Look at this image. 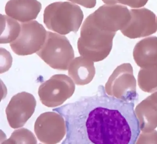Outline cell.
I'll return each mask as SVG.
<instances>
[{
	"instance_id": "1",
	"label": "cell",
	"mask_w": 157,
	"mask_h": 144,
	"mask_svg": "<svg viewBox=\"0 0 157 144\" xmlns=\"http://www.w3.org/2000/svg\"><path fill=\"white\" fill-rule=\"evenodd\" d=\"M134 106L100 86L95 95L53 111L66 119L67 134L62 144H134L140 132Z\"/></svg>"
},
{
	"instance_id": "2",
	"label": "cell",
	"mask_w": 157,
	"mask_h": 144,
	"mask_svg": "<svg viewBox=\"0 0 157 144\" xmlns=\"http://www.w3.org/2000/svg\"><path fill=\"white\" fill-rule=\"evenodd\" d=\"M115 35L99 28L88 16L82 24L78 40L79 53L93 62L104 60L112 50Z\"/></svg>"
},
{
	"instance_id": "3",
	"label": "cell",
	"mask_w": 157,
	"mask_h": 144,
	"mask_svg": "<svg viewBox=\"0 0 157 144\" xmlns=\"http://www.w3.org/2000/svg\"><path fill=\"white\" fill-rule=\"evenodd\" d=\"M83 19L80 7L70 2L51 3L44 11V22L47 28L61 35L78 32Z\"/></svg>"
},
{
	"instance_id": "4",
	"label": "cell",
	"mask_w": 157,
	"mask_h": 144,
	"mask_svg": "<svg viewBox=\"0 0 157 144\" xmlns=\"http://www.w3.org/2000/svg\"><path fill=\"white\" fill-rule=\"evenodd\" d=\"M36 54L54 69L68 70L74 58L73 47L65 36L47 32L45 42Z\"/></svg>"
},
{
	"instance_id": "5",
	"label": "cell",
	"mask_w": 157,
	"mask_h": 144,
	"mask_svg": "<svg viewBox=\"0 0 157 144\" xmlns=\"http://www.w3.org/2000/svg\"><path fill=\"white\" fill-rule=\"evenodd\" d=\"M108 95L128 102L138 100L136 92V81L130 63L118 66L108 79L105 87Z\"/></svg>"
},
{
	"instance_id": "6",
	"label": "cell",
	"mask_w": 157,
	"mask_h": 144,
	"mask_svg": "<svg viewBox=\"0 0 157 144\" xmlns=\"http://www.w3.org/2000/svg\"><path fill=\"white\" fill-rule=\"evenodd\" d=\"M75 90V83L70 77L57 74L40 85L38 94L42 103L51 108L63 104L73 95Z\"/></svg>"
},
{
	"instance_id": "7",
	"label": "cell",
	"mask_w": 157,
	"mask_h": 144,
	"mask_svg": "<svg viewBox=\"0 0 157 144\" xmlns=\"http://www.w3.org/2000/svg\"><path fill=\"white\" fill-rule=\"evenodd\" d=\"M21 24V29L19 36L10 44L11 49L20 56L36 53L44 44L47 32L42 25L36 21Z\"/></svg>"
},
{
	"instance_id": "8",
	"label": "cell",
	"mask_w": 157,
	"mask_h": 144,
	"mask_svg": "<svg viewBox=\"0 0 157 144\" xmlns=\"http://www.w3.org/2000/svg\"><path fill=\"white\" fill-rule=\"evenodd\" d=\"M89 16L99 28L113 33L124 29L131 19L130 11L121 4H105Z\"/></svg>"
},
{
	"instance_id": "9",
	"label": "cell",
	"mask_w": 157,
	"mask_h": 144,
	"mask_svg": "<svg viewBox=\"0 0 157 144\" xmlns=\"http://www.w3.org/2000/svg\"><path fill=\"white\" fill-rule=\"evenodd\" d=\"M67 130L63 116L55 112L43 113L35 123L36 135L38 140L44 144L59 143L66 135Z\"/></svg>"
},
{
	"instance_id": "10",
	"label": "cell",
	"mask_w": 157,
	"mask_h": 144,
	"mask_svg": "<svg viewBox=\"0 0 157 144\" xmlns=\"http://www.w3.org/2000/svg\"><path fill=\"white\" fill-rule=\"evenodd\" d=\"M36 105V100L31 93L23 92L14 95L6 109L10 126L14 129L23 126L33 114Z\"/></svg>"
},
{
	"instance_id": "11",
	"label": "cell",
	"mask_w": 157,
	"mask_h": 144,
	"mask_svg": "<svg viewBox=\"0 0 157 144\" xmlns=\"http://www.w3.org/2000/svg\"><path fill=\"white\" fill-rule=\"evenodd\" d=\"M131 19L121 30L124 36L130 39L146 37L157 31L156 15L146 8L129 10Z\"/></svg>"
},
{
	"instance_id": "12",
	"label": "cell",
	"mask_w": 157,
	"mask_h": 144,
	"mask_svg": "<svg viewBox=\"0 0 157 144\" xmlns=\"http://www.w3.org/2000/svg\"><path fill=\"white\" fill-rule=\"evenodd\" d=\"M42 9V4L37 0H10L5 6L7 16L26 23L35 20Z\"/></svg>"
},
{
	"instance_id": "13",
	"label": "cell",
	"mask_w": 157,
	"mask_h": 144,
	"mask_svg": "<svg viewBox=\"0 0 157 144\" xmlns=\"http://www.w3.org/2000/svg\"><path fill=\"white\" fill-rule=\"evenodd\" d=\"M135 113L143 133H150L157 127V92L139 104Z\"/></svg>"
},
{
	"instance_id": "14",
	"label": "cell",
	"mask_w": 157,
	"mask_h": 144,
	"mask_svg": "<svg viewBox=\"0 0 157 144\" xmlns=\"http://www.w3.org/2000/svg\"><path fill=\"white\" fill-rule=\"evenodd\" d=\"M133 57L140 68L157 65V37L150 36L140 41L134 47Z\"/></svg>"
},
{
	"instance_id": "15",
	"label": "cell",
	"mask_w": 157,
	"mask_h": 144,
	"mask_svg": "<svg viewBox=\"0 0 157 144\" xmlns=\"http://www.w3.org/2000/svg\"><path fill=\"white\" fill-rule=\"evenodd\" d=\"M95 74L93 61L82 56L74 59L69 66L68 75L78 85L89 84L93 79Z\"/></svg>"
},
{
	"instance_id": "16",
	"label": "cell",
	"mask_w": 157,
	"mask_h": 144,
	"mask_svg": "<svg viewBox=\"0 0 157 144\" xmlns=\"http://www.w3.org/2000/svg\"><path fill=\"white\" fill-rule=\"evenodd\" d=\"M21 24L16 20L1 14L0 44H9L15 41L21 32Z\"/></svg>"
},
{
	"instance_id": "17",
	"label": "cell",
	"mask_w": 157,
	"mask_h": 144,
	"mask_svg": "<svg viewBox=\"0 0 157 144\" xmlns=\"http://www.w3.org/2000/svg\"><path fill=\"white\" fill-rule=\"evenodd\" d=\"M138 84L140 89L145 92L157 91V65L140 69L138 75Z\"/></svg>"
},
{
	"instance_id": "18",
	"label": "cell",
	"mask_w": 157,
	"mask_h": 144,
	"mask_svg": "<svg viewBox=\"0 0 157 144\" xmlns=\"http://www.w3.org/2000/svg\"><path fill=\"white\" fill-rule=\"evenodd\" d=\"M36 138L27 128H22L13 131L9 139L2 142L3 144H36Z\"/></svg>"
},
{
	"instance_id": "19",
	"label": "cell",
	"mask_w": 157,
	"mask_h": 144,
	"mask_svg": "<svg viewBox=\"0 0 157 144\" xmlns=\"http://www.w3.org/2000/svg\"><path fill=\"white\" fill-rule=\"evenodd\" d=\"M107 5L121 4L126 5L133 9H139L144 7L148 0H102Z\"/></svg>"
},
{
	"instance_id": "20",
	"label": "cell",
	"mask_w": 157,
	"mask_h": 144,
	"mask_svg": "<svg viewBox=\"0 0 157 144\" xmlns=\"http://www.w3.org/2000/svg\"><path fill=\"white\" fill-rule=\"evenodd\" d=\"M1 73L6 72L11 67L12 64V57L9 51L1 48Z\"/></svg>"
},
{
	"instance_id": "21",
	"label": "cell",
	"mask_w": 157,
	"mask_h": 144,
	"mask_svg": "<svg viewBox=\"0 0 157 144\" xmlns=\"http://www.w3.org/2000/svg\"><path fill=\"white\" fill-rule=\"evenodd\" d=\"M136 143H157V131L143 133L139 136Z\"/></svg>"
},
{
	"instance_id": "22",
	"label": "cell",
	"mask_w": 157,
	"mask_h": 144,
	"mask_svg": "<svg viewBox=\"0 0 157 144\" xmlns=\"http://www.w3.org/2000/svg\"><path fill=\"white\" fill-rule=\"evenodd\" d=\"M73 3L78 4L87 9H92L95 7L96 0H68Z\"/></svg>"
},
{
	"instance_id": "23",
	"label": "cell",
	"mask_w": 157,
	"mask_h": 144,
	"mask_svg": "<svg viewBox=\"0 0 157 144\" xmlns=\"http://www.w3.org/2000/svg\"><path fill=\"white\" fill-rule=\"evenodd\" d=\"M156 24H157V17L156 18Z\"/></svg>"
}]
</instances>
